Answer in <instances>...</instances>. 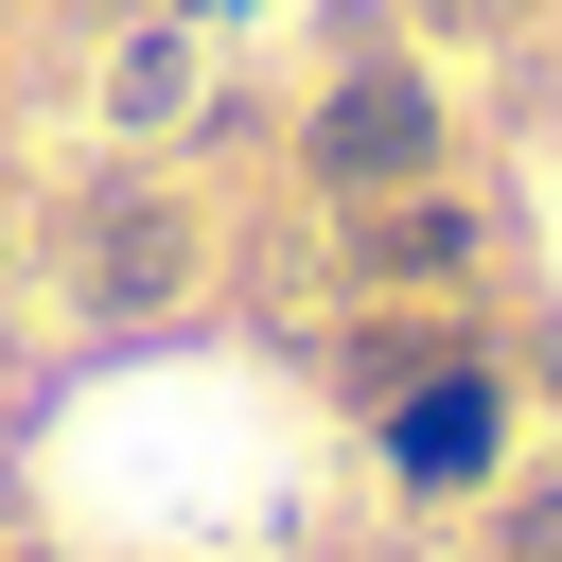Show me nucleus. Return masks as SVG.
Masks as SVG:
<instances>
[{
	"instance_id": "1",
	"label": "nucleus",
	"mask_w": 562,
	"mask_h": 562,
	"mask_svg": "<svg viewBox=\"0 0 562 562\" xmlns=\"http://www.w3.org/2000/svg\"><path fill=\"white\" fill-rule=\"evenodd\" d=\"M439 158V105L404 88V70H351L334 105H316V176H351V193H404Z\"/></svg>"
},
{
	"instance_id": "2",
	"label": "nucleus",
	"mask_w": 562,
	"mask_h": 562,
	"mask_svg": "<svg viewBox=\"0 0 562 562\" xmlns=\"http://www.w3.org/2000/svg\"><path fill=\"white\" fill-rule=\"evenodd\" d=\"M176 263H193L176 211H88V299H176Z\"/></svg>"
},
{
	"instance_id": "3",
	"label": "nucleus",
	"mask_w": 562,
	"mask_h": 562,
	"mask_svg": "<svg viewBox=\"0 0 562 562\" xmlns=\"http://www.w3.org/2000/svg\"><path fill=\"white\" fill-rule=\"evenodd\" d=\"M386 439H404V474H474V457H492V386H422Z\"/></svg>"
},
{
	"instance_id": "4",
	"label": "nucleus",
	"mask_w": 562,
	"mask_h": 562,
	"mask_svg": "<svg viewBox=\"0 0 562 562\" xmlns=\"http://www.w3.org/2000/svg\"><path fill=\"white\" fill-rule=\"evenodd\" d=\"M457 246H474V228H457V211H386V228H369V281H439V263H457Z\"/></svg>"
},
{
	"instance_id": "5",
	"label": "nucleus",
	"mask_w": 562,
	"mask_h": 562,
	"mask_svg": "<svg viewBox=\"0 0 562 562\" xmlns=\"http://www.w3.org/2000/svg\"><path fill=\"white\" fill-rule=\"evenodd\" d=\"M509 562H562V492H527V509H509Z\"/></svg>"
},
{
	"instance_id": "6",
	"label": "nucleus",
	"mask_w": 562,
	"mask_h": 562,
	"mask_svg": "<svg viewBox=\"0 0 562 562\" xmlns=\"http://www.w3.org/2000/svg\"><path fill=\"white\" fill-rule=\"evenodd\" d=\"M422 18H509V0H422Z\"/></svg>"
}]
</instances>
